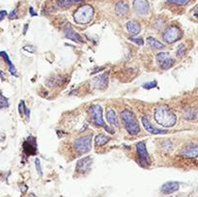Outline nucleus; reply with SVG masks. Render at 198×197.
I'll return each mask as SVG.
<instances>
[{
    "instance_id": "obj_1",
    "label": "nucleus",
    "mask_w": 198,
    "mask_h": 197,
    "mask_svg": "<svg viewBox=\"0 0 198 197\" xmlns=\"http://www.w3.org/2000/svg\"><path fill=\"white\" fill-rule=\"evenodd\" d=\"M155 120L162 127H171L177 122V116L166 105H160L155 110Z\"/></svg>"
},
{
    "instance_id": "obj_2",
    "label": "nucleus",
    "mask_w": 198,
    "mask_h": 197,
    "mask_svg": "<svg viewBox=\"0 0 198 197\" xmlns=\"http://www.w3.org/2000/svg\"><path fill=\"white\" fill-rule=\"evenodd\" d=\"M121 116H122V120L128 133L131 134V135H136L140 131V127H139L138 121L136 117H135V115L133 114V112L128 110V109H125Z\"/></svg>"
},
{
    "instance_id": "obj_3",
    "label": "nucleus",
    "mask_w": 198,
    "mask_h": 197,
    "mask_svg": "<svg viewBox=\"0 0 198 197\" xmlns=\"http://www.w3.org/2000/svg\"><path fill=\"white\" fill-rule=\"evenodd\" d=\"M94 9L90 5H82L75 12L74 20L78 24H87L93 20Z\"/></svg>"
},
{
    "instance_id": "obj_4",
    "label": "nucleus",
    "mask_w": 198,
    "mask_h": 197,
    "mask_svg": "<svg viewBox=\"0 0 198 197\" xmlns=\"http://www.w3.org/2000/svg\"><path fill=\"white\" fill-rule=\"evenodd\" d=\"M74 148L78 154H86L90 152L92 148V137L91 135H87L78 138L74 143Z\"/></svg>"
},
{
    "instance_id": "obj_5",
    "label": "nucleus",
    "mask_w": 198,
    "mask_h": 197,
    "mask_svg": "<svg viewBox=\"0 0 198 197\" xmlns=\"http://www.w3.org/2000/svg\"><path fill=\"white\" fill-rule=\"evenodd\" d=\"M90 110L93 114V119H94L95 123H96V125L102 127L109 133H111V134L114 133V130H112L110 127H108L106 126L105 122L104 121V118H102V108L101 105H97V104L93 105V106L90 108Z\"/></svg>"
},
{
    "instance_id": "obj_6",
    "label": "nucleus",
    "mask_w": 198,
    "mask_h": 197,
    "mask_svg": "<svg viewBox=\"0 0 198 197\" xmlns=\"http://www.w3.org/2000/svg\"><path fill=\"white\" fill-rule=\"evenodd\" d=\"M183 33L177 26H171L164 31L162 38L166 43H173L182 38Z\"/></svg>"
},
{
    "instance_id": "obj_7",
    "label": "nucleus",
    "mask_w": 198,
    "mask_h": 197,
    "mask_svg": "<svg viewBox=\"0 0 198 197\" xmlns=\"http://www.w3.org/2000/svg\"><path fill=\"white\" fill-rule=\"evenodd\" d=\"M136 151L138 155L139 162L142 166H148L151 163V159L148 154L147 148H146V144L144 141H140L136 144Z\"/></svg>"
},
{
    "instance_id": "obj_8",
    "label": "nucleus",
    "mask_w": 198,
    "mask_h": 197,
    "mask_svg": "<svg viewBox=\"0 0 198 197\" xmlns=\"http://www.w3.org/2000/svg\"><path fill=\"white\" fill-rule=\"evenodd\" d=\"M157 61L159 63V66L162 70H168L173 67L175 64V60L172 58L168 52H160L157 55Z\"/></svg>"
},
{
    "instance_id": "obj_9",
    "label": "nucleus",
    "mask_w": 198,
    "mask_h": 197,
    "mask_svg": "<svg viewBox=\"0 0 198 197\" xmlns=\"http://www.w3.org/2000/svg\"><path fill=\"white\" fill-rule=\"evenodd\" d=\"M108 72H105L104 74L96 76L91 82L94 88L98 90H105L108 86Z\"/></svg>"
},
{
    "instance_id": "obj_10",
    "label": "nucleus",
    "mask_w": 198,
    "mask_h": 197,
    "mask_svg": "<svg viewBox=\"0 0 198 197\" xmlns=\"http://www.w3.org/2000/svg\"><path fill=\"white\" fill-rule=\"evenodd\" d=\"M91 165H92V158L90 156H85L83 159H80L78 162H76V170L79 173L85 174L89 172L91 169Z\"/></svg>"
},
{
    "instance_id": "obj_11",
    "label": "nucleus",
    "mask_w": 198,
    "mask_h": 197,
    "mask_svg": "<svg viewBox=\"0 0 198 197\" xmlns=\"http://www.w3.org/2000/svg\"><path fill=\"white\" fill-rule=\"evenodd\" d=\"M133 9L138 14H147L150 11V6L147 0H134Z\"/></svg>"
},
{
    "instance_id": "obj_12",
    "label": "nucleus",
    "mask_w": 198,
    "mask_h": 197,
    "mask_svg": "<svg viewBox=\"0 0 198 197\" xmlns=\"http://www.w3.org/2000/svg\"><path fill=\"white\" fill-rule=\"evenodd\" d=\"M23 150L27 155H35L37 152V144H36L35 137L29 136L27 140L23 143Z\"/></svg>"
},
{
    "instance_id": "obj_13",
    "label": "nucleus",
    "mask_w": 198,
    "mask_h": 197,
    "mask_svg": "<svg viewBox=\"0 0 198 197\" xmlns=\"http://www.w3.org/2000/svg\"><path fill=\"white\" fill-rule=\"evenodd\" d=\"M141 122H142V125L144 126L145 130L150 133H152V134H165V133H167V130H160V129H157V127H154L146 117H142Z\"/></svg>"
},
{
    "instance_id": "obj_14",
    "label": "nucleus",
    "mask_w": 198,
    "mask_h": 197,
    "mask_svg": "<svg viewBox=\"0 0 198 197\" xmlns=\"http://www.w3.org/2000/svg\"><path fill=\"white\" fill-rule=\"evenodd\" d=\"M64 33H65L66 38H68L70 40H73V41L76 42V43H83L82 37L78 34V33H76L71 26H70V24L67 25L66 27H64Z\"/></svg>"
},
{
    "instance_id": "obj_15",
    "label": "nucleus",
    "mask_w": 198,
    "mask_h": 197,
    "mask_svg": "<svg viewBox=\"0 0 198 197\" xmlns=\"http://www.w3.org/2000/svg\"><path fill=\"white\" fill-rule=\"evenodd\" d=\"M182 156L186 158L194 159L198 156V145H189L185 149H183L181 152Z\"/></svg>"
},
{
    "instance_id": "obj_16",
    "label": "nucleus",
    "mask_w": 198,
    "mask_h": 197,
    "mask_svg": "<svg viewBox=\"0 0 198 197\" xmlns=\"http://www.w3.org/2000/svg\"><path fill=\"white\" fill-rule=\"evenodd\" d=\"M180 185L177 182H168V183H165L162 187H161L160 190L164 194H171L175 191H177L179 189Z\"/></svg>"
},
{
    "instance_id": "obj_17",
    "label": "nucleus",
    "mask_w": 198,
    "mask_h": 197,
    "mask_svg": "<svg viewBox=\"0 0 198 197\" xmlns=\"http://www.w3.org/2000/svg\"><path fill=\"white\" fill-rule=\"evenodd\" d=\"M0 57H2L3 59L5 60L6 63L8 64V66H9V72H11V75H14V76H16V77H17V76H19V75H17V69L15 68V66L12 63V61L10 60L9 55L7 54V52H5V51H0Z\"/></svg>"
},
{
    "instance_id": "obj_18",
    "label": "nucleus",
    "mask_w": 198,
    "mask_h": 197,
    "mask_svg": "<svg viewBox=\"0 0 198 197\" xmlns=\"http://www.w3.org/2000/svg\"><path fill=\"white\" fill-rule=\"evenodd\" d=\"M127 30L131 35H137L140 32V25L135 20H130L126 24Z\"/></svg>"
},
{
    "instance_id": "obj_19",
    "label": "nucleus",
    "mask_w": 198,
    "mask_h": 197,
    "mask_svg": "<svg viewBox=\"0 0 198 197\" xmlns=\"http://www.w3.org/2000/svg\"><path fill=\"white\" fill-rule=\"evenodd\" d=\"M115 12L116 14H118V16H126L129 12V6L126 2H123V1H120L116 4L115 6Z\"/></svg>"
},
{
    "instance_id": "obj_20",
    "label": "nucleus",
    "mask_w": 198,
    "mask_h": 197,
    "mask_svg": "<svg viewBox=\"0 0 198 197\" xmlns=\"http://www.w3.org/2000/svg\"><path fill=\"white\" fill-rule=\"evenodd\" d=\"M106 119H107V122L112 126H119V122H118V118H117V115L114 110L112 109H109L106 113Z\"/></svg>"
},
{
    "instance_id": "obj_21",
    "label": "nucleus",
    "mask_w": 198,
    "mask_h": 197,
    "mask_svg": "<svg viewBox=\"0 0 198 197\" xmlns=\"http://www.w3.org/2000/svg\"><path fill=\"white\" fill-rule=\"evenodd\" d=\"M110 140V137L105 135V134H98V135L95 137V143H96V145L98 146H104L105 145L107 142Z\"/></svg>"
},
{
    "instance_id": "obj_22",
    "label": "nucleus",
    "mask_w": 198,
    "mask_h": 197,
    "mask_svg": "<svg viewBox=\"0 0 198 197\" xmlns=\"http://www.w3.org/2000/svg\"><path fill=\"white\" fill-rule=\"evenodd\" d=\"M83 1V0H57L58 5L61 7H64V8H68V7H71L73 5L76 4V3H79Z\"/></svg>"
},
{
    "instance_id": "obj_23",
    "label": "nucleus",
    "mask_w": 198,
    "mask_h": 197,
    "mask_svg": "<svg viewBox=\"0 0 198 197\" xmlns=\"http://www.w3.org/2000/svg\"><path fill=\"white\" fill-rule=\"evenodd\" d=\"M147 42L150 46H151L152 47H154V49H164V46L161 43L160 41H157V39L153 38V37H149L147 39Z\"/></svg>"
},
{
    "instance_id": "obj_24",
    "label": "nucleus",
    "mask_w": 198,
    "mask_h": 197,
    "mask_svg": "<svg viewBox=\"0 0 198 197\" xmlns=\"http://www.w3.org/2000/svg\"><path fill=\"white\" fill-rule=\"evenodd\" d=\"M197 117V112L194 110V109H188L184 113V118L186 120H194Z\"/></svg>"
},
{
    "instance_id": "obj_25",
    "label": "nucleus",
    "mask_w": 198,
    "mask_h": 197,
    "mask_svg": "<svg viewBox=\"0 0 198 197\" xmlns=\"http://www.w3.org/2000/svg\"><path fill=\"white\" fill-rule=\"evenodd\" d=\"M190 0H166L168 4L171 5H176V6H185L189 4Z\"/></svg>"
},
{
    "instance_id": "obj_26",
    "label": "nucleus",
    "mask_w": 198,
    "mask_h": 197,
    "mask_svg": "<svg viewBox=\"0 0 198 197\" xmlns=\"http://www.w3.org/2000/svg\"><path fill=\"white\" fill-rule=\"evenodd\" d=\"M186 51V47L184 43H181V45H179L178 47H177V50H176V54H177V56L179 58H181L185 55V53Z\"/></svg>"
},
{
    "instance_id": "obj_27",
    "label": "nucleus",
    "mask_w": 198,
    "mask_h": 197,
    "mask_svg": "<svg viewBox=\"0 0 198 197\" xmlns=\"http://www.w3.org/2000/svg\"><path fill=\"white\" fill-rule=\"evenodd\" d=\"M9 106V101L6 97L3 96L2 93H0V110L3 108H6Z\"/></svg>"
},
{
    "instance_id": "obj_28",
    "label": "nucleus",
    "mask_w": 198,
    "mask_h": 197,
    "mask_svg": "<svg viewBox=\"0 0 198 197\" xmlns=\"http://www.w3.org/2000/svg\"><path fill=\"white\" fill-rule=\"evenodd\" d=\"M157 81L155 80V81H150V82L144 83V84L142 85V87L144 89H146V90H151L153 88H155V87H157Z\"/></svg>"
},
{
    "instance_id": "obj_29",
    "label": "nucleus",
    "mask_w": 198,
    "mask_h": 197,
    "mask_svg": "<svg viewBox=\"0 0 198 197\" xmlns=\"http://www.w3.org/2000/svg\"><path fill=\"white\" fill-rule=\"evenodd\" d=\"M35 165H36V169H37V172L39 176H43V171H42V167H41V162H40L39 159H35Z\"/></svg>"
},
{
    "instance_id": "obj_30",
    "label": "nucleus",
    "mask_w": 198,
    "mask_h": 197,
    "mask_svg": "<svg viewBox=\"0 0 198 197\" xmlns=\"http://www.w3.org/2000/svg\"><path fill=\"white\" fill-rule=\"evenodd\" d=\"M25 109H26V106H25V104H24V101H20V103L19 104V112L21 116H23L25 114Z\"/></svg>"
},
{
    "instance_id": "obj_31",
    "label": "nucleus",
    "mask_w": 198,
    "mask_h": 197,
    "mask_svg": "<svg viewBox=\"0 0 198 197\" xmlns=\"http://www.w3.org/2000/svg\"><path fill=\"white\" fill-rule=\"evenodd\" d=\"M130 40L131 42L137 43V45H139V46L144 45V40H143L142 38H130Z\"/></svg>"
},
{
    "instance_id": "obj_32",
    "label": "nucleus",
    "mask_w": 198,
    "mask_h": 197,
    "mask_svg": "<svg viewBox=\"0 0 198 197\" xmlns=\"http://www.w3.org/2000/svg\"><path fill=\"white\" fill-rule=\"evenodd\" d=\"M17 10L15 9L9 14V19L10 20H15V19H17Z\"/></svg>"
},
{
    "instance_id": "obj_33",
    "label": "nucleus",
    "mask_w": 198,
    "mask_h": 197,
    "mask_svg": "<svg viewBox=\"0 0 198 197\" xmlns=\"http://www.w3.org/2000/svg\"><path fill=\"white\" fill-rule=\"evenodd\" d=\"M23 50H26V51H28V52L34 53L35 52V47L32 46H23Z\"/></svg>"
},
{
    "instance_id": "obj_34",
    "label": "nucleus",
    "mask_w": 198,
    "mask_h": 197,
    "mask_svg": "<svg viewBox=\"0 0 198 197\" xmlns=\"http://www.w3.org/2000/svg\"><path fill=\"white\" fill-rule=\"evenodd\" d=\"M7 16V11H0V21H2Z\"/></svg>"
},
{
    "instance_id": "obj_35",
    "label": "nucleus",
    "mask_w": 198,
    "mask_h": 197,
    "mask_svg": "<svg viewBox=\"0 0 198 197\" xmlns=\"http://www.w3.org/2000/svg\"><path fill=\"white\" fill-rule=\"evenodd\" d=\"M29 12H30V14H31V16H32V17L37 16V13H35V11H34V9L32 8V7H30V9H29Z\"/></svg>"
},
{
    "instance_id": "obj_36",
    "label": "nucleus",
    "mask_w": 198,
    "mask_h": 197,
    "mask_svg": "<svg viewBox=\"0 0 198 197\" xmlns=\"http://www.w3.org/2000/svg\"><path fill=\"white\" fill-rule=\"evenodd\" d=\"M0 77H1L2 80H6V76H5V74L1 70H0Z\"/></svg>"
},
{
    "instance_id": "obj_37",
    "label": "nucleus",
    "mask_w": 198,
    "mask_h": 197,
    "mask_svg": "<svg viewBox=\"0 0 198 197\" xmlns=\"http://www.w3.org/2000/svg\"><path fill=\"white\" fill-rule=\"evenodd\" d=\"M194 16H195L196 17H198V4L197 6L194 8Z\"/></svg>"
},
{
    "instance_id": "obj_38",
    "label": "nucleus",
    "mask_w": 198,
    "mask_h": 197,
    "mask_svg": "<svg viewBox=\"0 0 198 197\" xmlns=\"http://www.w3.org/2000/svg\"><path fill=\"white\" fill-rule=\"evenodd\" d=\"M25 114H26V116H27V118H29L30 117V110L26 107V109H25Z\"/></svg>"
},
{
    "instance_id": "obj_39",
    "label": "nucleus",
    "mask_w": 198,
    "mask_h": 197,
    "mask_svg": "<svg viewBox=\"0 0 198 197\" xmlns=\"http://www.w3.org/2000/svg\"><path fill=\"white\" fill-rule=\"evenodd\" d=\"M27 27H28V25L26 24V25H25V26H24V33L27 31Z\"/></svg>"
}]
</instances>
